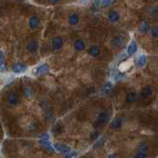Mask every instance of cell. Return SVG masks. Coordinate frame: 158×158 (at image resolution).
<instances>
[{"instance_id": "20", "label": "cell", "mask_w": 158, "mask_h": 158, "mask_svg": "<svg viewBox=\"0 0 158 158\" xmlns=\"http://www.w3.org/2000/svg\"><path fill=\"white\" fill-rule=\"evenodd\" d=\"M136 44H131V46H129V54H133L134 51H136Z\"/></svg>"}, {"instance_id": "19", "label": "cell", "mask_w": 158, "mask_h": 158, "mask_svg": "<svg viewBox=\"0 0 158 158\" xmlns=\"http://www.w3.org/2000/svg\"><path fill=\"white\" fill-rule=\"evenodd\" d=\"M146 157H147V151H139L134 158H146Z\"/></svg>"}, {"instance_id": "24", "label": "cell", "mask_w": 158, "mask_h": 158, "mask_svg": "<svg viewBox=\"0 0 158 158\" xmlns=\"http://www.w3.org/2000/svg\"><path fill=\"white\" fill-rule=\"evenodd\" d=\"M111 88H112V84H111V83H106V85H105V91H106V93H108L109 91H110Z\"/></svg>"}, {"instance_id": "16", "label": "cell", "mask_w": 158, "mask_h": 158, "mask_svg": "<svg viewBox=\"0 0 158 158\" xmlns=\"http://www.w3.org/2000/svg\"><path fill=\"white\" fill-rule=\"evenodd\" d=\"M136 93L134 92H131L129 94H128V96H126V102L129 103H133L136 101Z\"/></svg>"}, {"instance_id": "21", "label": "cell", "mask_w": 158, "mask_h": 158, "mask_svg": "<svg viewBox=\"0 0 158 158\" xmlns=\"http://www.w3.org/2000/svg\"><path fill=\"white\" fill-rule=\"evenodd\" d=\"M147 149H148V146L146 145V143H141L139 146V151H147Z\"/></svg>"}, {"instance_id": "10", "label": "cell", "mask_w": 158, "mask_h": 158, "mask_svg": "<svg viewBox=\"0 0 158 158\" xmlns=\"http://www.w3.org/2000/svg\"><path fill=\"white\" fill-rule=\"evenodd\" d=\"M55 149L58 150V152H61V153H69L70 152V147L65 145V144H60V143H56L55 145Z\"/></svg>"}, {"instance_id": "27", "label": "cell", "mask_w": 158, "mask_h": 158, "mask_svg": "<svg viewBox=\"0 0 158 158\" xmlns=\"http://www.w3.org/2000/svg\"><path fill=\"white\" fill-rule=\"evenodd\" d=\"M143 62H144V59H142V58H140V59H139V63H140V64H142Z\"/></svg>"}, {"instance_id": "25", "label": "cell", "mask_w": 158, "mask_h": 158, "mask_svg": "<svg viewBox=\"0 0 158 158\" xmlns=\"http://www.w3.org/2000/svg\"><path fill=\"white\" fill-rule=\"evenodd\" d=\"M75 155H76V152H75V151H73V152H72V153H70V152H69V153H67V155L65 156V158H71V157L75 156Z\"/></svg>"}, {"instance_id": "18", "label": "cell", "mask_w": 158, "mask_h": 158, "mask_svg": "<svg viewBox=\"0 0 158 158\" xmlns=\"http://www.w3.org/2000/svg\"><path fill=\"white\" fill-rule=\"evenodd\" d=\"M110 20H111L112 22L117 21V20H118V13L114 12V11L111 12V13H110Z\"/></svg>"}, {"instance_id": "3", "label": "cell", "mask_w": 158, "mask_h": 158, "mask_svg": "<svg viewBox=\"0 0 158 158\" xmlns=\"http://www.w3.org/2000/svg\"><path fill=\"white\" fill-rule=\"evenodd\" d=\"M63 43H64V41L62 38L55 37L53 39V41H51V48H53V50H54V51H58L63 46Z\"/></svg>"}, {"instance_id": "14", "label": "cell", "mask_w": 158, "mask_h": 158, "mask_svg": "<svg viewBox=\"0 0 158 158\" xmlns=\"http://www.w3.org/2000/svg\"><path fill=\"white\" fill-rule=\"evenodd\" d=\"M88 53H89L91 56H98V55L100 54V48H99V46H90L89 50H88Z\"/></svg>"}, {"instance_id": "9", "label": "cell", "mask_w": 158, "mask_h": 158, "mask_svg": "<svg viewBox=\"0 0 158 158\" xmlns=\"http://www.w3.org/2000/svg\"><path fill=\"white\" fill-rule=\"evenodd\" d=\"M79 20H80V17L77 13H71V14L68 16V23L71 26L77 25L79 23Z\"/></svg>"}, {"instance_id": "5", "label": "cell", "mask_w": 158, "mask_h": 158, "mask_svg": "<svg viewBox=\"0 0 158 158\" xmlns=\"http://www.w3.org/2000/svg\"><path fill=\"white\" fill-rule=\"evenodd\" d=\"M38 42L35 40V39H31L29 42L27 43V45H26V48H27V51H29L30 53H35L36 51L38 50Z\"/></svg>"}, {"instance_id": "17", "label": "cell", "mask_w": 158, "mask_h": 158, "mask_svg": "<svg viewBox=\"0 0 158 158\" xmlns=\"http://www.w3.org/2000/svg\"><path fill=\"white\" fill-rule=\"evenodd\" d=\"M4 61H5L4 53L2 51H0V69H2L4 67Z\"/></svg>"}, {"instance_id": "13", "label": "cell", "mask_w": 158, "mask_h": 158, "mask_svg": "<svg viewBox=\"0 0 158 158\" xmlns=\"http://www.w3.org/2000/svg\"><path fill=\"white\" fill-rule=\"evenodd\" d=\"M26 68H27V67H26V65H24L23 63H16L13 65L12 70L14 73H21V72L26 70Z\"/></svg>"}, {"instance_id": "2", "label": "cell", "mask_w": 158, "mask_h": 158, "mask_svg": "<svg viewBox=\"0 0 158 158\" xmlns=\"http://www.w3.org/2000/svg\"><path fill=\"white\" fill-rule=\"evenodd\" d=\"M41 144H42L43 148H45L46 150H53V146L51 145V141H50V137L48 134H43L42 139H41Z\"/></svg>"}, {"instance_id": "1", "label": "cell", "mask_w": 158, "mask_h": 158, "mask_svg": "<svg viewBox=\"0 0 158 158\" xmlns=\"http://www.w3.org/2000/svg\"><path fill=\"white\" fill-rule=\"evenodd\" d=\"M28 24H29L30 29L32 30H36L38 29L41 26V19L40 17H38L37 15H33V16L30 17L29 21H28Z\"/></svg>"}, {"instance_id": "7", "label": "cell", "mask_w": 158, "mask_h": 158, "mask_svg": "<svg viewBox=\"0 0 158 158\" xmlns=\"http://www.w3.org/2000/svg\"><path fill=\"white\" fill-rule=\"evenodd\" d=\"M133 65V61L131 59H129V60H126L124 62H121L119 66V70L121 72H126V70H129L131 66Z\"/></svg>"}, {"instance_id": "4", "label": "cell", "mask_w": 158, "mask_h": 158, "mask_svg": "<svg viewBox=\"0 0 158 158\" xmlns=\"http://www.w3.org/2000/svg\"><path fill=\"white\" fill-rule=\"evenodd\" d=\"M50 71V66H48V63H43L41 65H39L38 67H36L35 70H34V73L36 75H43L46 74Z\"/></svg>"}, {"instance_id": "6", "label": "cell", "mask_w": 158, "mask_h": 158, "mask_svg": "<svg viewBox=\"0 0 158 158\" xmlns=\"http://www.w3.org/2000/svg\"><path fill=\"white\" fill-rule=\"evenodd\" d=\"M109 120V115L107 112H102L98 116V119H97V123H96V126H103L107 123V121Z\"/></svg>"}, {"instance_id": "12", "label": "cell", "mask_w": 158, "mask_h": 158, "mask_svg": "<svg viewBox=\"0 0 158 158\" xmlns=\"http://www.w3.org/2000/svg\"><path fill=\"white\" fill-rule=\"evenodd\" d=\"M152 93H153V91H152V88L150 86H146V87H144L143 89L141 90L140 97H142V98H149V97H151Z\"/></svg>"}, {"instance_id": "11", "label": "cell", "mask_w": 158, "mask_h": 158, "mask_svg": "<svg viewBox=\"0 0 158 158\" xmlns=\"http://www.w3.org/2000/svg\"><path fill=\"white\" fill-rule=\"evenodd\" d=\"M74 48L77 51H82L85 50V48H86V45H85L84 41L83 40H76L74 42Z\"/></svg>"}, {"instance_id": "26", "label": "cell", "mask_w": 158, "mask_h": 158, "mask_svg": "<svg viewBox=\"0 0 158 158\" xmlns=\"http://www.w3.org/2000/svg\"><path fill=\"white\" fill-rule=\"evenodd\" d=\"M58 1L59 0H48V2L50 4H55V3H58Z\"/></svg>"}, {"instance_id": "28", "label": "cell", "mask_w": 158, "mask_h": 158, "mask_svg": "<svg viewBox=\"0 0 158 158\" xmlns=\"http://www.w3.org/2000/svg\"><path fill=\"white\" fill-rule=\"evenodd\" d=\"M109 158H117L115 155H110V156H109Z\"/></svg>"}, {"instance_id": "22", "label": "cell", "mask_w": 158, "mask_h": 158, "mask_svg": "<svg viewBox=\"0 0 158 158\" xmlns=\"http://www.w3.org/2000/svg\"><path fill=\"white\" fill-rule=\"evenodd\" d=\"M151 35L153 36V37H155V38H158V27L157 28H154V29L152 30Z\"/></svg>"}, {"instance_id": "8", "label": "cell", "mask_w": 158, "mask_h": 158, "mask_svg": "<svg viewBox=\"0 0 158 158\" xmlns=\"http://www.w3.org/2000/svg\"><path fill=\"white\" fill-rule=\"evenodd\" d=\"M19 102V98H18V95L16 93L14 92H11L9 93L8 95V103L10 106H16Z\"/></svg>"}, {"instance_id": "23", "label": "cell", "mask_w": 158, "mask_h": 158, "mask_svg": "<svg viewBox=\"0 0 158 158\" xmlns=\"http://www.w3.org/2000/svg\"><path fill=\"white\" fill-rule=\"evenodd\" d=\"M113 42H114V44H115L116 46H119V45H121V44L123 40H121V39H120V38H118V39H115V40H114Z\"/></svg>"}, {"instance_id": "15", "label": "cell", "mask_w": 158, "mask_h": 158, "mask_svg": "<svg viewBox=\"0 0 158 158\" xmlns=\"http://www.w3.org/2000/svg\"><path fill=\"white\" fill-rule=\"evenodd\" d=\"M111 129H120L121 126V119H115L112 123H111Z\"/></svg>"}]
</instances>
